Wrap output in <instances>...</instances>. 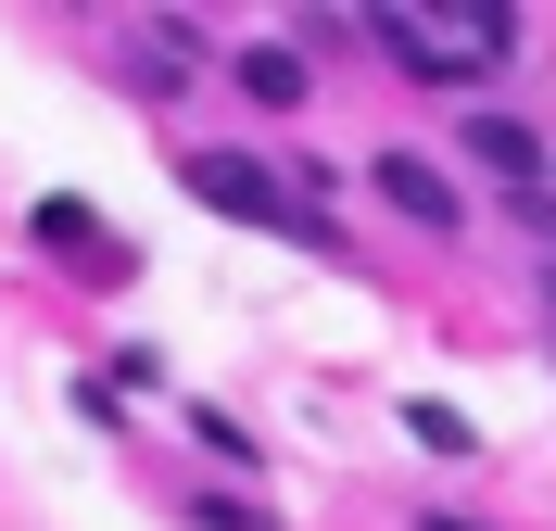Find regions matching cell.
I'll return each instance as SVG.
<instances>
[{
    "instance_id": "5",
    "label": "cell",
    "mask_w": 556,
    "mask_h": 531,
    "mask_svg": "<svg viewBox=\"0 0 556 531\" xmlns=\"http://www.w3.org/2000/svg\"><path fill=\"white\" fill-rule=\"evenodd\" d=\"M468 152H481V165H493V177H506V190H544V165H556V152H544V140H531L519 114H468Z\"/></svg>"
},
{
    "instance_id": "4",
    "label": "cell",
    "mask_w": 556,
    "mask_h": 531,
    "mask_svg": "<svg viewBox=\"0 0 556 531\" xmlns=\"http://www.w3.org/2000/svg\"><path fill=\"white\" fill-rule=\"evenodd\" d=\"M367 177H380V203H392V215H417V228H443V241L468 228V203H455V177L430 165V152H392V140H380V165H367Z\"/></svg>"
},
{
    "instance_id": "1",
    "label": "cell",
    "mask_w": 556,
    "mask_h": 531,
    "mask_svg": "<svg viewBox=\"0 0 556 531\" xmlns=\"http://www.w3.org/2000/svg\"><path fill=\"white\" fill-rule=\"evenodd\" d=\"M190 190H203L215 215H241V228H266V241H291V253H342V228L304 203V190H278L253 152H190Z\"/></svg>"
},
{
    "instance_id": "12",
    "label": "cell",
    "mask_w": 556,
    "mask_h": 531,
    "mask_svg": "<svg viewBox=\"0 0 556 531\" xmlns=\"http://www.w3.org/2000/svg\"><path fill=\"white\" fill-rule=\"evenodd\" d=\"M544 304H556V266H544Z\"/></svg>"
},
{
    "instance_id": "10",
    "label": "cell",
    "mask_w": 556,
    "mask_h": 531,
    "mask_svg": "<svg viewBox=\"0 0 556 531\" xmlns=\"http://www.w3.org/2000/svg\"><path fill=\"white\" fill-rule=\"evenodd\" d=\"M139 51H152V76H190V51H203V26H152Z\"/></svg>"
},
{
    "instance_id": "11",
    "label": "cell",
    "mask_w": 556,
    "mask_h": 531,
    "mask_svg": "<svg viewBox=\"0 0 556 531\" xmlns=\"http://www.w3.org/2000/svg\"><path fill=\"white\" fill-rule=\"evenodd\" d=\"M417 531H468V519H417Z\"/></svg>"
},
{
    "instance_id": "7",
    "label": "cell",
    "mask_w": 556,
    "mask_h": 531,
    "mask_svg": "<svg viewBox=\"0 0 556 531\" xmlns=\"http://www.w3.org/2000/svg\"><path fill=\"white\" fill-rule=\"evenodd\" d=\"M241 89H253V102H278V114H291V102H304V51H291V38H266V51H241Z\"/></svg>"
},
{
    "instance_id": "2",
    "label": "cell",
    "mask_w": 556,
    "mask_h": 531,
    "mask_svg": "<svg viewBox=\"0 0 556 531\" xmlns=\"http://www.w3.org/2000/svg\"><path fill=\"white\" fill-rule=\"evenodd\" d=\"M367 38H380V51H392L405 76H493V51L468 38V13H455V26H430V13H405V0H380V13H367Z\"/></svg>"
},
{
    "instance_id": "8",
    "label": "cell",
    "mask_w": 556,
    "mask_h": 531,
    "mask_svg": "<svg viewBox=\"0 0 556 531\" xmlns=\"http://www.w3.org/2000/svg\"><path fill=\"white\" fill-rule=\"evenodd\" d=\"M177 418H190V443H203V456H228V468H253V443H241V418H215V405H177Z\"/></svg>"
},
{
    "instance_id": "6",
    "label": "cell",
    "mask_w": 556,
    "mask_h": 531,
    "mask_svg": "<svg viewBox=\"0 0 556 531\" xmlns=\"http://www.w3.org/2000/svg\"><path fill=\"white\" fill-rule=\"evenodd\" d=\"M405 443H417V456H443V468H468V456H481V430L455 418L443 392H405Z\"/></svg>"
},
{
    "instance_id": "9",
    "label": "cell",
    "mask_w": 556,
    "mask_h": 531,
    "mask_svg": "<svg viewBox=\"0 0 556 531\" xmlns=\"http://www.w3.org/2000/svg\"><path fill=\"white\" fill-rule=\"evenodd\" d=\"M190 531H278V519H253L241 494H190Z\"/></svg>"
},
{
    "instance_id": "3",
    "label": "cell",
    "mask_w": 556,
    "mask_h": 531,
    "mask_svg": "<svg viewBox=\"0 0 556 531\" xmlns=\"http://www.w3.org/2000/svg\"><path fill=\"white\" fill-rule=\"evenodd\" d=\"M26 228L64 253V266H89V279H127V241H114V228L76 203V190H38V203H26Z\"/></svg>"
}]
</instances>
